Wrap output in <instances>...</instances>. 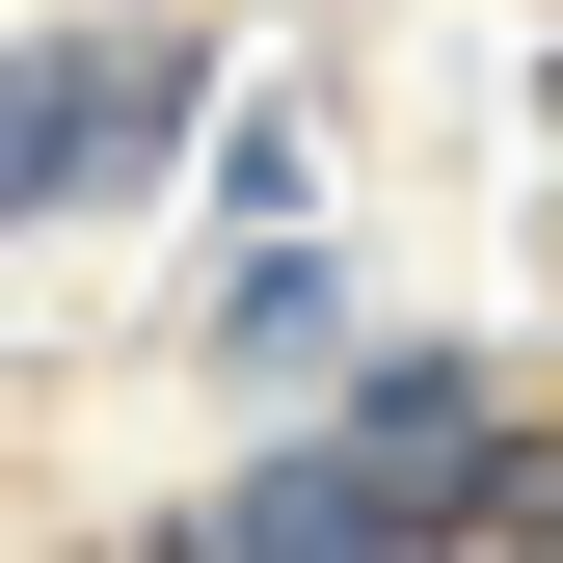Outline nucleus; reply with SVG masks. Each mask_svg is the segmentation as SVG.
<instances>
[{
  "mask_svg": "<svg viewBox=\"0 0 563 563\" xmlns=\"http://www.w3.org/2000/svg\"><path fill=\"white\" fill-rule=\"evenodd\" d=\"M483 349H376V402L296 456H242L216 483V563H376V537H456V483H483Z\"/></svg>",
  "mask_w": 563,
  "mask_h": 563,
  "instance_id": "f257e3e1",
  "label": "nucleus"
},
{
  "mask_svg": "<svg viewBox=\"0 0 563 563\" xmlns=\"http://www.w3.org/2000/svg\"><path fill=\"white\" fill-rule=\"evenodd\" d=\"M162 134H188V54H162V27H54V54H0V216L134 188Z\"/></svg>",
  "mask_w": 563,
  "mask_h": 563,
  "instance_id": "f03ea898",
  "label": "nucleus"
}]
</instances>
